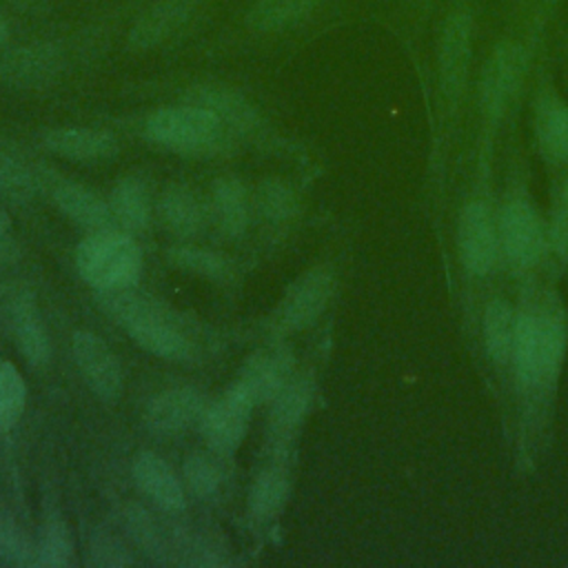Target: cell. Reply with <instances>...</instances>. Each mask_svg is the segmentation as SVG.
<instances>
[{"label":"cell","mask_w":568,"mask_h":568,"mask_svg":"<svg viewBox=\"0 0 568 568\" xmlns=\"http://www.w3.org/2000/svg\"><path fill=\"white\" fill-rule=\"evenodd\" d=\"M80 277L98 291L131 288L142 275V253L124 231L102 229L87 235L75 248Z\"/></svg>","instance_id":"1"},{"label":"cell","mask_w":568,"mask_h":568,"mask_svg":"<svg viewBox=\"0 0 568 568\" xmlns=\"http://www.w3.org/2000/svg\"><path fill=\"white\" fill-rule=\"evenodd\" d=\"M146 133L160 146L182 155H213L229 144L231 129L209 109L197 104L158 109L149 122Z\"/></svg>","instance_id":"2"},{"label":"cell","mask_w":568,"mask_h":568,"mask_svg":"<svg viewBox=\"0 0 568 568\" xmlns=\"http://www.w3.org/2000/svg\"><path fill=\"white\" fill-rule=\"evenodd\" d=\"M104 300H109V308L113 317L126 328L129 337L142 346L144 351L164 357V359H189L191 342L189 337L169 322L160 311L153 308L151 302L140 300L129 293V288L120 291H100Z\"/></svg>","instance_id":"3"},{"label":"cell","mask_w":568,"mask_h":568,"mask_svg":"<svg viewBox=\"0 0 568 568\" xmlns=\"http://www.w3.org/2000/svg\"><path fill=\"white\" fill-rule=\"evenodd\" d=\"M253 406L255 402L240 384H233L224 395H220L211 406H206L200 424L209 450L217 455L235 453V448L242 444L248 430Z\"/></svg>","instance_id":"4"},{"label":"cell","mask_w":568,"mask_h":568,"mask_svg":"<svg viewBox=\"0 0 568 568\" xmlns=\"http://www.w3.org/2000/svg\"><path fill=\"white\" fill-rule=\"evenodd\" d=\"M73 359L89 388L104 402L120 397L124 377L113 351L91 331H78L71 339Z\"/></svg>","instance_id":"5"},{"label":"cell","mask_w":568,"mask_h":568,"mask_svg":"<svg viewBox=\"0 0 568 568\" xmlns=\"http://www.w3.org/2000/svg\"><path fill=\"white\" fill-rule=\"evenodd\" d=\"M333 280L326 268H313L302 275L282 300V306L273 320L275 333L284 335L291 331L306 328L324 311L331 297Z\"/></svg>","instance_id":"6"},{"label":"cell","mask_w":568,"mask_h":568,"mask_svg":"<svg viewBox=\"0 0 568 568\" xmlns=\"http://www.w3.org/2000/svg\"><path fill=\"white\" fill-rule=\"evenodd\" d=\"M293 379V353L282 344L255 351L240 368L237 382L255 404L271 402Z\"/></svg>","instance_id":"7"},{"label":"cell","mask_w":568,"mask_h":568,"mask_svg":"<svg viewBox=\"0 0 568 568\" xmlns=\"http://www.w3.org/2000/svg\"><path fill=\"white\" fill-rule=\"evenodd\" d=\"M62 67L64 58L53 44H29L0 58V80L20 89H42L62 73Z\"/></svg>","instance_id":"8"},{"label":"cell","mask_w":568,"mask_h":568,"mask_svg":"<svg viewBox=\"0 0 568 568\" xmlns=\"http://www.w3.org/2000/svg\"><path fill=\"white\" fill-rule=\"evenodd\" d=\"M204 397L191 386L169 388L155 395L144 408V426L153 435H175L193 426L204 415Z\"/></svg>","instance_id":"9"},{"label":"cell","mask_w":568,"mask_h":568,"mask_svg":"<svg viewBox=\"0 0 568 568\" xmlns=\"http://www.w3.org/2000/svg\"><path fill=\"white\" fill-rule=\"evenodd\" d=\"M313 397V386L308 379H291L271 402L273 408L268 413L266 444L273 453L284 450L297 426L302 424Z\"/></svg>","instance_id":"10"},{"label":"cell","mask_w":568,"mask_h":568,"mask_svg":"<svg viewBox=\"0 0 568 568\" xmlns=\"http://www.w3.org/2000/svg\"><path fill=\"white\" fill-rule=\"evenodd\" d=\"M133 479L138 488L162 510L175 513L186 504L184 488L171 466L155 453L142 450L133 459Z\"/></svg>","instance_id":"11"},{"label":"cell","mask_w":568,"mask_h":568,"mask_svg":"<svg viewBox=\"0 0 568 568\" xmlns=\"http://www.w3.org/2000/svg\"><path fill=\"white\" fill-rule=\"evenodd\" d=\"M42 144L51 153L73 162L104 160L118 151L115 138L111 133L100 129H84V126L51 129L42 135Z\"/></svg>","instance_id":"12"},{"label":"cell","mask_w":568,"mask_h":568,"mask_svg":"<svg viewBox=\"0 0 568 568\" xmlns=\"http://www.w3.org/2000/svg\"><path fill=\"white\" fill-rule=\"evenodd\" d=\"M459 251L470 273H486L497 253L490 217L481 204H470L459 222Z\"/></svg>","instance_id":"13"},{"label":"cell","mask_w":568,"mask_h":568,"mask_svg":"<svg viewBox=\"0 0 568 568\" xmlns=\"http://www.w3.org/2000/svg\"><path fill=\"white\" fill-rule=\"evenodd\" d=\"M51 197L58 209L78 226H84L89 231H102L115 224L109 202H104L95 191L82 184L58 182L51 191Z\"/></svg>","instance_id":"14"},{"label":"cell","mask_w":568,"mask_h":568,"mask_svg":"<svg viewBox=\"0 0 568 568\" xmlns=\"http://www.w3.org/2000/svg\"><path fill=\"white\" fill-rule=\"evenodd\" d=\"M506 253L517 264H532L541 253V229L526 202H513L501 217Z\"/></svg>","instance_id":"15"},{"label":"cell","mask_w":568,"mask_h":568,"mask_svg":"<svg viewBox=\"0 0 568 568\" xmlns=\"http://www.w3.org/2000/svg\"><path fill=\"white\" fill-rule=\"evenodd\" d=\"M193 0H162L149 9L131 29L129 44L133 49H151L173 36L191 16Z\"/></svg>","instance_id":"16"},{"label":"cell","mask_w":568,"mask_h":568,"mask_svg":"<svg viewBox=\"0 0 568 568\" xmlns=\"http://www.w3.org/2000/svg\"><path fill=\"white\" fill-rule=\"evenodd\" d=\"M468 58H470V22L466 16L457 13L444 27L442 53H439L442 84L448 95H455L462 89Z\"/></svg>","instance_id":"17"},{"label":"cell","mask_w":568,"mask_h":568,"mask_svg":"<svg viewBox=\"0 0 568 568\" xmlns=\"http://www.w3.org/2000/svg\"><path fill=\"white\" fill-rule=\"evenodd\" d=\"M11 331L20 353L33 364L44 366L51 359V344L40 311L31 297L22 295L11 306Z\"/></svg>","instance_id":"18"},{"label":"cell","mask_w":568,"mask_h":568,"mask_svg":"<svg viewBox=\"0 0 568 568\" xmlns=\"http://www.w3.org/2000/svg\"><path fill=\"white\" fill-rule=\"evenodd\" d=\"M158 215L164 229L180 237L195 235L204 222V211L197 195L182 184L164 189L158 202Z\"/></svg>","instance_id":"19"},{"label":"cell","mask_w":568,"mask_h":568,"mask_svg":"<svg viewBox=\"0 0 568 568\" xmlns=\"http://www.w3.org/2000/svg\"><path fill=\"white\" fill-rule=\"evenodd\" d=\"M191 104L204 106L215 113L231 131H251L257 124L253 106L233 89L226 87H197L189 95Z\"/></svg>","instance_id":"20"},{"label":"cell","mask_w":568,"mask_h":568,"mask_svg":"<svg viewBox=\"0 0 568 568\" xmlns=\"http://www.w3.org/2000/svg\"><path fill=\"white\" fill-rule=\"evenodd\" d=\"M109 206L115 224L124 231H144L151 220L149 189L135 175H126L113 186Z\"/></svg>","instance_id":"21"},{"label":"cell","mask_w":568,"mask_h":568,"mask_svg":"<svg viewBox=\"0 0 568 568\" xmlns=\"http://www.w3.org/2000/svg\"><path fill=\"white\" fill-rule=\"evenodd\" d=\"M213 213L226 237H240L248 226V193L235 178H220L213 184Z\"/></svg>","instance_id":"22"},{"label":"cell","mask_w":568,"mask_h":568,"mask_svg":"<svg viewBox=\"0 0 568 568\" xmlns=\"http://www.w3.org/2000/svg\"><path fill=\"white\" fill-rule=\"evenodd\" d=\"M288 495V475L286 470L275 464L264 468L251 484L248 490V515L255 524L273 521Z\"/></svg>","instance_id":"23"},{"label":"cell","mask_w":568,"mask_h":568,"mask_svg":"<svg viewBox=\"0 0 568 568\" xmlns=\"http://www.w3.org/2000/svg\"><path fill=\"white\" fill-rule=\"evenodd\" d=\"M521 73V55L515 47L495 51L484 75V102L490 111H499L517 87Z\"/></svg>","instance_id":"24"},{"label":"cell","mask_w":568,"mask_h":568,"mask_svg":"<svg viewBox=\"0 0 568 568\" xmlns=\"http://www.w3.org/2000/svg\"><path fill=\"white\" fill-rule=\"evenodd\" d=\"M320 0H255L246 22L253 31H277L306 18Z\"/></svg>","instance_id":"25"},{"label":"cell","mask_w":568,"mask_h":568,"mask_svg":"<svg viewBox=\"0 0 568 568\" xmlns=\"http://www.w3.org/2000/svg\"><path fill=\"white\" fill-rule=\"evenodd\" d=\"M515 359L521 382L537 384L544 375L541 362V320L539 317H521L515 326Z\"/></svg>","instance_id":"26"},{"label":"cell","mask_w":568,"mask_h":568,"mask_svg":"<svg viewBox=\"0 0 568 568\" xmlns=\"http://www.w3.org/2000/svg\"><path fill=\"white\" fill-rule=\"evenodd\" d=\"M169 260L173 266H178L182 271H189V273H195L200 277H209L215 282H224L233 273V264L226 255L206 251V248H197V246H175L173 251H169Z\"/></svg>","instance_id":"27"},{"label":"cell","mask_w":568,"mask_h":568,"mask_svg":"<svg viewBox=\"0 0 568 568\" xmlns=\"http://www.w3.org/2000/svg\"><path fill=\"white\" fill-rule=\"evenodd\" d=\"M73 550L75 544L71 528L62 519H49L42 526L36 544V564L49 568L69 566L73 561Z\"/></svg>","instance_id":"28"},{"label":"cell","mask_w":568,"mask_h":568,"mask_svg":"<svg viewBox=\"0 0 568 568\" xmlns=\"http://www.w3.org/2000/svg\"><path fill=\"white\" fill-rule=\"evenodd\" d=\"M24 402L27 384L20 371L11 362L0 357V430L11 428L20 419Z\"/></svg>","instance_id":"29"},{"label":"cell","mask_w":568,"mask_h":568,"mask_svg":"<svg viewBox=\"0 0 568 568\" xmlns=\"http://www.w3.org/2000/svg\"><path fill=\"white\" fill-rule=\"evenodd\" d=\"M515 344V324L510 308L495 300L486 311V346L493 359L504 362Z\"/></svg>","instance_id":"30"},{"label":"cell","mask_w":568,"mask_h":568,"mask_svg":"<svg viewBox=\"0 0 568 568\" xmlns=\"http://www.w3.org/2000/svg\"><path fill=\"white\" fill-rule=\"evenodd\" d=\"M217 453H193L184 459V479L193 495L209 497L222 484V466L215 457Z\"/></svg>","instance_id":"31"},{"label":"cell","mask_w":568,"mask_h":568,"mask_svg":"<svg viewBox=\"0 0 568 568\" xmlns=\"http://www.w3.org/2000/svg\"><path fill=\"white\" fill-rule=\"evenodd\" d=\"M0 561L4 564H36V546L27 539L11 513L0 508Z\"/></svg>","instance_id":"32"},{"label":"cell","mask_w":568,"mask_h":568,"mask_svg":"<svg viewBox=\"0 0 568 568\" xmlns=\"http://www.w3.org/2000/svg\"><path fill=\"white\" fill-rule=\"evenodd\" d=\"M257 206L271 220H284L295 213V193L280 180H266L257 191Z\"/></svg>","instance_id":"33"},{"label":"cell","mask_w":568,"mask_h":568,"mask_svg":"<svg viewBox=\"0 0 568 568\" xmlns=\"http://www.w3.org/2000/svg\"><path fill=\"white\" fill-rule=\"evenodd\" d=\"M541 144L550 158L568 155V109L552 106L541 120Z\"/></svg>","instance_id":"34"},{"label":"cell","mask_w":568,"mask_h":568,"mask_svg":"<svg viewBox=\"0 0 568 568\" xmlns=\"http://www.w3.org/2000/svg\"><path fill=\"white\" fill-rule=\"evenodd\" d=\"M0 193L11 200H27L33 193L31 173L7 153H0Z\"/></svg>","instance_id":"35"},{"label":"cell","mask_w":568,"mask_h":568,"mask_svg":"<svg viewBox=\"0 0 568 568\" xmlns=\"http://www.w3.org/2000/svg\"><path fill=\"white\" fill-rule=\"evenodd\" d=\"M89 555L91 561L95 566H124L131 561V557L126 555V550L122 548V544L106 535V532H95L89 546Z\"/></svg>","instance_id":"36"},{"label":"cell","mask_w":568,"mask_h":568,"mask_svg":"<svg viewBox=\"0 0 568 568\" xmlns=\"http://www.w3.org/2000/svg\"><path fill=\"white\" fill-rule=\"evenodd\" d=\"M564 351V328L555 320H541V362H544V375H550Z\"/></svg>","instance_id":"37"},{"label":"cell","mask_w":568,"mask_h":568,"mask_svg":"<svg viewBox=\"0 0 568 568\" xmlns=\"http://www.w3.org/2000/svg\"><path fill=\"white\" fill-rule=\"evenodd\" d=\"M555 244L559 251H568V217L559 220L555 226Z\"/></svg>","instance_id":"38"},{"label":"cell","mask_w":568,"mask_h":568,"mask_svg":"<svg viewBox=\"0 0 568 568\" xmlns=\"http://www.w3.org/2000/svg\"><path fill=\"white\" fill-rule=\"evenodd\" d=\"M7 36H9V29H7V22H4V18L0 16V47L7 42Z\"/></svg>","instance_id":"39"}]
</instances>
